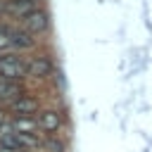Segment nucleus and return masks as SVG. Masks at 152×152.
<instances>
[{"label":"nucleus","instance_id":"nucleus-1","mask_svg":"<svg viewBox=\"0 0 152 152\" xmlns=\"http://www.w3.org/2000/svg\"><path fill=\"white\" fill-rule=\"evenodd\" d=\"M0 76L10 81H21L28 76V64L17 55H2L0 57Z\"/></svg>","mask_w":152,"mask_h":152},{"label":"nucleus","instance_id":"nucleus-2","mask_svg":"<svg viewBox=\"0 0 152 152\" xmlns=\"http://www.w3.org/2000/svg\"><path fill=\"white\" fill-rule=\"evenodd\" d=\"M5 31H7V38H10L12 48H19V50H31V48L36 45V38H33V33H31V31H26V28L5 26Z\"/></svg>","mask_w":152,"mask_h":152},{"label":"nucleus","instance_id":"nucleus-3","mask_svg":"<svg viewBox=\"0 0 152 152\" xmlns=\"http://www.w3.org/2000/svg\"><path fill=\"white\" fill-rule=\"evenodd\" d=\"M48 26H50V19H48L45 10H36L28 17H24V28L31 33H43V31H48Z\"/></svg>","mask_w":152,"mask_h":152},{"label":"nucleus","instance_id":"nucleus-4","mask_svg":"<svg viewBox=\"0 0 152 152\" xmlns=\"http://www.w3.org/2000/svg\"><path fill=\"white\" fill-rule=\"evenodd\" d=\"M10 109L17 114V116H33V112L38 109V100L28 97V95H19L17 100H12Z\"/></svg>","mask_w":152,"mask_h":152},{"label":"nucleus","instance_id":"nucleus-5","mask_svg":"<svg viewBox=\"0 0 152 152\" xmlns=\"http://www.w3.org/2000/svg\"><path fill=\"white\" fill-rule=\"evenodd\" d=\"M36 10H38V7H36L33 0H7V14H12V17L24 19V17H28V14L36 12Z\"/></svg>","mask_w":152,"mask_h":152},{"label":"nucleus","instance_id":"nucleus-6","mask_svg":"<svg viewBox=\"0 0 152 152\" xmlns=\"http://www.w3.org/2000/svg\"><path fill=\"white\" fill-rule=\"evenodd\" d=\"M38 126H40V131L52 133V131H57V128L62 126V114L55 112V109H48V112H43V114L38 116Z\"/></svg>","mask_w":152,"mask_h":152},{"label":"nucleus","instance_id":"nucleus-7","mask_svg":"<svg viewBox=\"0 0 152 152\" xmlns=\"http://www.w3.org/2000/svg\"><path fill=\"white\" fill-rule=\"evenodd\" d=\"M50 71H52V64L45 57H33L28 62V76H33V78H45Z\"/></svg>","mask_w":152,"mask_h":152},{"label":"nucleus","instance_id":"nucleus-8","mask_svg":"<svg viewBox=\"0 0 152 152\" xmlns=\"http://www.w3.org/2000/svg\"><path fill=\"white\" fill-rule=\"evenodd\" d=\"M36 128H40V126H38V119H33V116H17V119L12 121V131H14V133L33 135Z\"/></svg>","mask_w":152,"mask_h":152},{"label":"nucleus","instance_id":"nucleus-9","mask_svg":"<svg viewBox=\"0 0 152 152\" xmlns=\"http://www.w3.org/2000/svg\"><path fill=\"white\" fill-rule=\"evenodd\" d=\"M21 93H19V86L17 81H10V78H2L0 76V100H17Z\"/></svg>","mask_w":152,"mask_h":152},{"label":"nucleus","instance_id":"nucleus-10","mask_svg":"<svg viewBox=\"0 0 152 152\" xmlns=\"http://www.w3.org/2000/svg\"><path fill=\"white\" fill-rule=\"evenodd\" d=\"M45 150L48 152H64V142L57 138H50V140H45Z\"/></svg>","mask_w":152,"mask_h":152},{"label":"nucleus","instance_id":"nucleus-11","mask_svg":"<svg viewBox=\"0 0 152 152\" xmlns=\"http://www.w3.org/2000/svg\"><path fill=\"white\" fill-rule=\"evenodd\" d=\"M7 48H12V43H10V38H7L5 26H0V50H7Z\"/></svg>","mask_w":152,"mask_h":152},{"label":"nucleus","instance_id":"nucleus-12","mask_svg":"<svg viewBox=\"0 0 152 152\" xmlns=\"http://www.w3.org/2000/svg\"><path fill=\"white\" fill-rule=\"evenodd\" d=\"M5 12H7V2H5V0H0V14H5Z\"/></svg>","mask_w":152,"mask_h":152},{"label":"nucleus","instance_id":"nucleus-13","mask_svg":"<svg viewBox=\"0 0 152 152\" xmlns=\"http://www.w3.org/2000/svg\"><path fill=\"white\" fill-rule=\"evenodd\" d=\"M0 152H26V150H10V147H0Z\"/></svg>","mask_w":152,"mask_h":152},{"label":"nucleus","instance_id":"nucleus-14","mask_svg":"<svg viewBox=\"0 0 152 152\" xmlns=\"http://www.w3.org/2000/svg\"><path fill=\"white\" fill-rule=\"evenodd\" d=\"M2 124H5V112L0 109V126H2Z\"/></svg>","mask_w":152,"mask_h":152}]
</instances>
